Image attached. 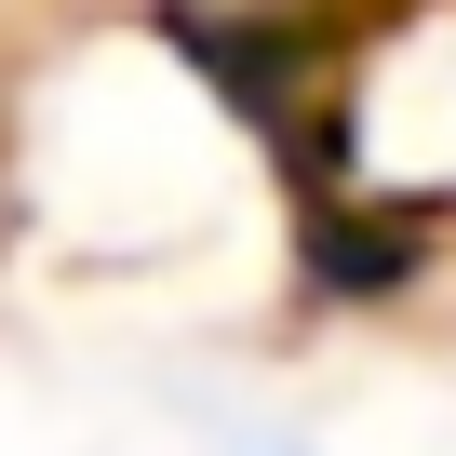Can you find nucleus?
Returning <instances> with one entry per match:
<instances>
[{
  "label": "nucleus",
  "instance_id": "2",
  "mask_svg": "<svg viewBox=\"0 0 456 456\" xmlns=\"http://www.w3.org/2000/svg\"><path fill=\"white\" fill-rule=\"evenodd\" d=\"M228 456H309V443H228Z\"/></svg>",
  "mask_w": 456,
  "mask_h": 456
},
{
  "label": "nucleus",
  "instance_id": "1",
  "mask_svg": "<svg viewBox=\"0 0 456 456\" xmlns=\"http://www.w3.org/2000/svg\"><path fill=\"white\" fill-rule=\"evenodd\" d=\"M309 215L416 242L456 215V0H389V14L309 81Z\"/></svg>",
  "mask_w": 456,
  "mask_h": 456
}]
</instances>
